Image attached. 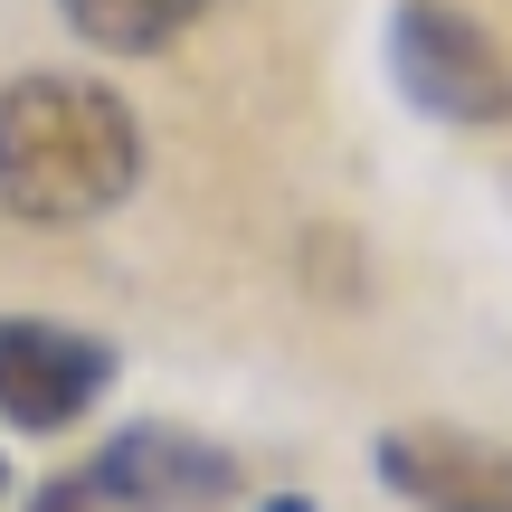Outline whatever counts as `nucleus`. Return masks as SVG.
<instances>
[{
  "instance_id": "nucleus-3",
  "label": "nucleus",
  "mask_w": 512,
  "mask_h": 512,
  "mask_svg": "<svg viewBox=\"0 0 512 512\" xmlns=\"http://www.w3.org/2000/svg\"><path fill=\"white\" fill-rule=\"evenodd\" d=\"M105 380H114V351L95 342V332L38 323V313L0 323V418L57 437L67 418H86V408L105 399Z\"/></svg>"
},
{
  "instance_id": "nucleus-8",
  "label": "nucleus",
  "mask_w": 512,
  "mask_h": 512,
  "mask_svg": "<svg viewBox=\"0 0 512 512\" xmlns=\"http://www.w3.org/2000/svg\"><path fill=\"white\" fill-rule=\"evenodd\" d=\"M256 512H313V503L304 494H275V503H256Z\"/></svg>"
},
{
  "instance_id": "nucleus-5",
  "label": "nucleus",
  "mask_w": 512,
  "mask_h": 512,
  "mask_svg": "<svg viewBox=\"0 0 512 512\" xmlns=\"http://www.w3.org/2000/svg\"><path fill=\"white\" fill-rule=\"evenodd\" d=\"M380 475L437 512H512V456L475 437H380Z\"/></svg>"
},
{
  "instance_id": "nucleus-9",
  "label": "nucleus",
  "mask_w": 512,
  "mask_h": 512,
  "mask_svg": "<svg viewBox=\"0 0 512 512\" xmlns=\"http://www.w3.org/2000/svg\"><path fill=\"white\" fill-rule=\"evenodd\" d=\"M0 494H10V475H0Z\"/></svg>"
},
{
  "instance_id": "nucleus-4",
  "label": "nucleus",
  "mask_w": 512,
  "mask_h": 512,
  "mask_svg": "<svg viewBox=\"0 0 512 512\" xmlns=\"http://www.w3.org/2000/svg\"><path fill=\"white\" fill-rule=\"evenodd\" d=\"M86 484L95 503H124V512H219L238 494V456H219L190 427H124Z\"/></svg>"
},
{
  "instance_id": "nucleus-1",
  "label": "nucleus",
  "mask_w": 512,
  "mask_h": 512,
  "mask_svg": "<svg viewBox=\"0 0 512 512\" xmlns=\"http://www.w3.org/2000/svg\"><path fill=\"white\" fill-rule=\"evenodd\" d=\"M143 181V124L114 86L19 76L0 86V209L29 228H86Z\"/></svg>"
},
{
  "instance_id": "nucleus-6",
  "label": "nucleus",
  "mask_w": 512,
  "mask_h": 512,
  "mask_svg": "<svg viewBox=\"0 0 512 512\" xmlns=\"http://www.w3.org/2000/svg\"><path fill=\"white\" fill-rule=\"evenodd\" d=\"M57 10L76 19V29L95 38V48H114V57H143V48H162L171 29H181L200 0H57Z\"/></svg>"
},
{
  "instance_id": "nucleus-2",
  "label": "nucleus",
  "mask_w": 512,
  "mask_h": 512,
  "mask_svg": "<svg viewBox=\"0 0 512 512\" xmlns=\"http://www.w3.org/2000/svg\"><path fill=\"white\" fill-rule=\"evenodd\" d=\"M389 76L427 124H512V57L456 0H399L389 10Z\"/></svg>"
},
{
  "instance_id": "nucleus-7",
  "label": "nucleus",
  "mask_w": 512,
  "mask_h": 512,
  "mask_svg": "<svg viewBox=\"0 0 512 512\" xmlns=\"http://www.w3.org/2000/svg\"><path fill=\"white\" fill-rule=\"evenodd\" d=\"M29 512H95V484H86V475H57V484H38Z\"/></svg>"
}]
</instances>
